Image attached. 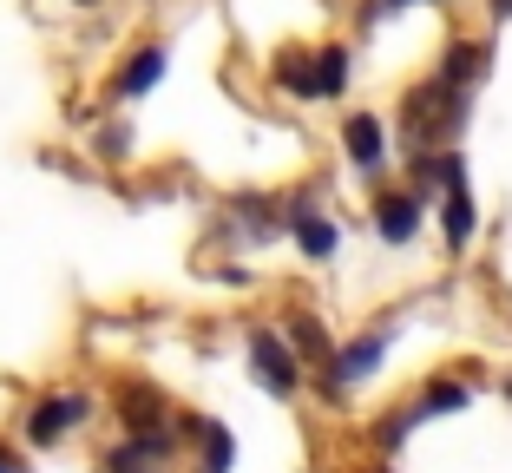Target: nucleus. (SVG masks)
Wrapping results in <instances>:
<instances>
[{"mask_svg":"<svg viewBox=\"0 0 512 473\" xmlns=\"http://www.w3.org/2000/svg\"><path fill=\"white\" fill-rule=\"evenodd\" d=\"M86 414H92L86 395H53V401H40V408L27 414V441H33V447H53L66 428H79Z\"/></svg>","mask_w":512,"mask_h":473,"instance_id":"3","label":"nucleus"},{"mask_svg":"<svg viewBox=\"0 0 512 473\" xmlns=\"http://www.w3.org/2000/svg\"><path fill=\"white\" fill-rule=\"evenodd\" d=\"M421 191H394V198L375 204V230L388 237V244H414V230H421Z\"/></svg>","mask_w":512,"mask_h":473,"instance_id":"7","label":"nucleus"},{"mask_svg":"<svg viewBox=\"0 0 512 473\" xmlns=\"http://www.w3.org/2000/svg\"><path fill=\"white\" fill-rule=\"evenodd\" d=\"M125 414H132V428H151V421H165L151 388H125Z\"/></svg>","mask_w":512,"mask_h":473,"instance_id":"15","label":"nucleus"},{"mask_svg":"<svg viewBox=\"0 0 512 473\" xmlns=\"http://www.w3.org/2000/svg\"><path fill=\"white\" fill-rule=\"evenodd\" d=\"M289 342H296L302 355H329V336H322L316 316H296V322H289Z\"/></svg>","mask_w":512,"mask_h":473,"instance_id":"14","label":"nucleus"},{"mask_svg":"<svg viewBox=\"0 0 512 473\" xmlns=\"http://www.w3.org/2000/svg\"><path fill=\"white\" fill-rule=\"evenodd\" d=\"M381 355H388V336H362V342H348L342 355H329V368H322V388H348V382H362V375H375Z\"/></svg>","mask_w":512,"mask_h":473,"instance_id":"4","label":"nucleus"},{"mask_svg":"<svg viewBox=\"0 0 512 473\" xmlns=\"http://www.w3.org/2000/svg\"><path fill=\"white\" fill-rule=\"evenodd\" d=\"M467 388H460V382H434V388H427V395L421 401H414V414H421V421H427V414H453V408H467Z\"/></svg>","mask_w":512,"mask_h":473,"instance_id":"13","label":"nucleus"},{"mask_svg":"<svg viewBox=\"0 0 512 473\" xmlns=\"http://www.w3.org/2000/svg\"><path fill=\"white\" fill-rule=\"evenodd\" d=\"M493 7V20H512V0H486Z\"/></svg>","mask_w":512,"mask_h":473,"instance_id":"18","label":"nucleus"},{"mask_svg":"<svg viewBox=\"0 0 512 473\" xmlns=\"http://www.w3.org/2000/svg\"><path fill=\"white\" fill-rule=\"evenodd\" d=\"M289 230H296V244H302V257H335V250H342V230L329 224V217L322 211H309V204H296V211H289Z\"/></svg>","mask_w":512,"mask_h":473,"instance_id":"9","label":"nucleus"},{"mask_svg":"<svg viewBox=\"0 0 512 473\" xmlns=\"http://www.w3.org/2000/svg\"><path fill=\"white\" fill-rule=\"evenodd\" d=\"M165 467H171V428H132V441L99 460V473H165Z\"/></svg>","mask_w":512,"mask_h":473,"instance_id":"2","label":"nucleus"},{"mask_svg":"<svg viewBox=\"0 0 512 473\" xmlns=\"http://www.w3.org/2000/svg\"><path fill=\"white\" fill-rule=\"evenodd\" d=\"M440 191H447V204H440V230H447L453 250H467L473 230H480V211H473V191H467V171H453Z\"/></svg>","mask_w":512,"mask_h":473,"instance_id":"5","label":"nucleus"},{"mask_svg":"<svg viewBox=\"0 0 512 473\" xmlns=\"http://www.w3.org/2000/svg\"><path fill=\"white\" fill-rule=\"evenodd\" d=\"M197 434H204V467L197 473H230L237 467V441H230L224 421H197Z\"/></svg>","mask_w":512,"mask_h":473,"instance_id":"12","label":"nucleus"},{"mask_svg":"<svg viewBox=\"0 0 512 473\" xmlns=\"http://www.w3.org/2000/svg\"><path fill=\"white\" fill-rule=\"evenodd\" d=\"M348 86V46H322L309 60V99H335Z\"/></svg>","mask_w":512,"mask_h":473,"instance_id":"11","label":"nucleus"},{"mask_svg":"<svg viewBox=\"0 0 512 473\" xmlns=\"http://www.w3.org/2000/svg\"><path fill=\"white\" fill-rule=\"evenodd\" d=\"M342 145H348V158H355V171H381L388 165V132H381L375 112H348Z\"/></svg>","mask_w":512,"mask_h":473,"instance_id":"6","label":"nucleus"},{"mask_svg":"<svg viewBox=\"0 0 512 473\" xmlns=\"http://www.w3.org/2000/svg\"><path fill=\"white\" fill-rule=\"evenodd\" d=\"M0 473H27V467H20V454H14V447H0Z\"/></svg>","mask_w":512,"mask_h":473,"instance_id":"17","label":"nucleus"},{"mask_svg":"<svg viewBox=\"0 0 512 473\" xmlns=\"http://www.w3.org/2000/svg\"><path fill=\"white\" fill-rule=\"evenodd\" d=\"M165 66H171L165 46H145V53H138V60L119 73V99H145V92L158 86V79H165Z\"/></svg>","mask_w":512,"mask_h":473,"instance_id":"10","label":"nucleus"},{"mask_svg":"<svg viewBox=\"0 0 512 473\" xmlns=\"http://www.w3.org/2000/svg\"><path fill=\"white\" fill-rule=\"evenodd\" d=\"M506 395H512V382H506Z\"/></svg>","mask_w":512,"mask_h":473,"instance_id":"19","label":"nucleus"},{"mask_svg":"<svg viewBox=\"0 0 512 473\" xmlns=\"http://www.w3.org/2000/svg\"><path fill=\"white\" fill-rule=\"evenodd\" d=\"M486 66H493V46L486 40H453L447 60H440V79L460 92H473V79H486Z\"/></svg>","mask_w":512,"mask_h":473,"instance_id":"8","label":"nucleus"},{"mask_svg":"<svg viewBox=\"0 0 512 473\" xmlns=\"http://www.w3.org/2000/svg\"><path fill=\"white\" fill-rule=\"evenodd\" d=\"M250 368H256V382L270 388V395H296V382H302L296 342H283L276 329H256L250 336Z\"/></svg>","mask_w":512,"mask_h":473,"instance_id":"1","label":"nucleus"},{"mask_svg":"<svg viewBox=\"0 0 512 473\" xmlns=\"http://www.w3.org/2000/svg\"><path fill=\"white\" fill-rule=\"evenodd\" d=\"M401 7H427V0H368V27H375V20H388V14H401Z\"/></svg>","mask_w":512,"mask_h":473,"instance_id":"16","label":"nucleus"}]
</instances>
